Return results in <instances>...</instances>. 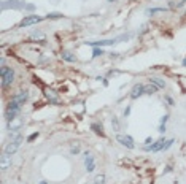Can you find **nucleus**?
Instances as JSON below:
<instances>
[{
	"instance_id": "nucleus-27",
	"label": "nucleus",
	"mask_w": 186,
	"mask_h": 184,
	"mask_svg": "<svg viewBox=\"0 0 186 184\" xmlns=\"http://www.w3.org/2000/svg\"><path fill=\"white\" fill-rule=\"evenodd\" d=\"M40 184H48V181H42Z\"/></svg>"
},
{
	"instance_id": "nucleus-5",
	"label": "nucleus",
	"mask_w": 186,
	"mask_h": 184,
	"mask_svg": "<svg viewBox=\"0 0 186 184\" xmlns=\"http://www.w3.org/2000/svg\"><path fill=\"white\" fill-rule=\"evenodd\" d=\"M24 121H22V117H14L11 119V121H8V128H10V132H18V130H21V127H22Z\"/></svg>"
},
{
	"instance_id": "nucleus-7",
	"label": "nucleus",
	"mask_w": 186,
	"mask_h": 184,
	"mask_svg": "<svg viewBox=\"0 0 186 184\" xmlns=\"http://www.w3.org/2000/svg\"><path fill=\"white\" fill-rule=\"evenodd\" d=\"M164 144H165V140H157L151 146H145V149L146 151H151V152H157V151H162L164 149Z\"/></svg>"
},
{
	"instance_id": "nucleus-1",
	"label": "nucleus",
	"mask_w": 186,
	"mask_h": 184,
	"mask_svg": "<svg viewBox=\"0 0 186 184\" xmlns=\"http://www.w3.org/2000/svg\"><path fill=\"white\" fill-rule=\"evenodd\" d=\"M0 76H2V87H8L13 84L14 81V70L6 67L5 63H2V68H0Z\"/></svg>"
},
{
	"instance_id": "nucleus-10",
	"label": "nucleus",
	"mask_w": 186,
	"mask_h": 184,
	"mask_svg": "<svg viewBox=\"0 0 186 184\" xmlns=\"http://www.w3.org/2000/svg\"><path fill=\"white\" fill-rule=\"evenodd\" d=\"M88 44L94 46V48H99V46H110V44H115V40H102V41H86Z\"/></svg>"
},
{
	"instance_id": "nucleus-6",
	"label": "nucleus",
	"mask_w": 186,
	"mask_h": 184,
	"mask_svg": "<svg viewBox=\"0 0 186 184\" xmlns=\"http://www.w3.org/2000/svg\"><path fill=\"white\" fill-rule=\"evenodd\" d=\"M43 19L42 16H37V14H32V16H27L24 17V19L19 22V27H27V25H32V24H37V22H40Z\"/></svg>"
},
{
	"instance_id": "nucleus-4",
	"label": "nucleus",
	"mask_w": 186,
	"mask_h": 184,
	"mask_svg": "<svg viewBox=\"0 0 186 184\" xmlns=\"http://www.w3.org/2000/svg\"><path fill=\"white\" fill-rule=\"evenodd\" d=\"M116 140L123 144V146H126L127 149H134L135 148V144H134V138L132 136H129V135H118L116 136Z\"/></svg>"
},
{
	"instance_id": "nucleus-24",
	"label": "nucleus",
	"mask_w": 186,
	"mask_h": 184,
	"mask_svg": "<svg viewBox=\"0 0 186 184\" xmlns=\"http://www.w3.org/2000/svg\"><path fill=\"white\" fill-rule=\"evenodd\" d=\"M111 124L115 125V130H118V128H119V124H118V119H116V117H113V121H111Z\"/></svg>"
},
{
	"instance_id": "nucleus-8",
	"label": "nucleus",
	"mask_w": 186,
	"mask_h": 184,
	"mask_svg": "<svg viewBox=\"0 0 186 184\" xmlns=\"http://www.w3.org/2000/svg\"><path fill=\"white\" fill-rule=\"evenodd\" d=\"M27 98H29V92H27V90H19V92H18V94H16L11 100L18 102L19 105H24V102H26Z\"/></svg>"
},
{
	"instance_id": "nucleus-21",
	"label": "nucleus",
	"mask_w": 186,
	"mask_h": 184,
	"mask_svg": "<svg viewBox=\"0 0 186 184\" xmlns=\"http://www.w3.org/2000/svg\"><path fill=\"white\" fill-rule=\"evenodd\" d=\"M173 143H175L173 140H169V141H165V144H164V149H162V151H165V149H169V148H170V146H172Z\"/></svg>"
},
{
	"instance_id": "nucleus-18",
	"label": "nucleus",
	"mask_w": 186,
	"mask_h": 184,
	"mask_svg": "<svg viewBox=\"0 0 186 184\" xmlns=\"http://www.w3.org/2000/svg\"><path fill=\"white\" fill-rule=\"evenodd\" d=\"M91 128H94V132H96V133L104 135V132H102V125H99V124H92V125H91Z\"/></svg>"
},
{
	"instance_id": "nucleus-2",
	"label": "nucleus",
	"mask_w": 186,
	"mask_h": 184,
	"mask_svg": "<svg viewBox=\"0 0 186 184\" xmlns=\"http://www.w3.org/2000/svg\"><path fill=\"white\" fill-rule=\"evenodd\" d=\"M19 111H21V105L18 102H14V100H11V102L8 103V106H6V119H8V121H11V119L18 117Z\"/></svg>"
},
{
	"instance_id": "nucleus-9",
	"label": "nucleus",
	"mask_w": 186,
	"mask_h": 184,
	"mask_svg": "<svg viewBox=\"0 0 186 184\" xmlns=\"http://www.w3.org/2000/svg\"><path fill=\"white\" fill-rule=\"evenodd\" d=\"M143 94H145V86L143 84H137V86H134V89L131 92V97L132 98H138V97L143 95Z\"/></svg>"
},
{
	"instance_id": "nucleus-19",
	"label": "nucleus",
	"mask_w": 186,
	"mask_h": 184,
	"mask_svg": "<svg viewBox=\"0 0 186 184\" xmlns=\"http://www.w3.org/2000/svg\"><path fill=\"white\" fill-rule=\"evenodd\" d=\"M46 17H48V19H59V17H62V14H59V13H49Z\"/></svg>"
},
{
	"instance_id": "nucleus-14",
	"label": "nucleus",
	"mask_w": 186,
	"mask_h": 184,
	"mask_svg": "<svg viewBox=\"0 0 186 184\" xmlns=\"http://www.w3.org/2000/svg\"><path fill=\"white\" fill-rule=\"evenodd\" d=\"M150 82H151V84H154L157 89H164V87H165V82H164L162 79H159V78H151Z\"/></svg>"
},
{
	"instance_id": "nucleus-20",
	"label": "nucleus",
	"mask_w": 186,
	"mask_h": 184,
	"mask_svg": "<svg viewBox=\"0 0 186 184\" xmlns=\"http://www.w3.org/2000/svg\"><path fill=\"white\" fill-rule=\"evenodd\" d=\"M102 54H104V51H102V48L99 49V48H94V54H92V56L94 57H99V56H102Z\"/></svg>"
},
{
	"instance_id": "nucleus-12",
	"label": "nucleus",
	"mask_w": 186,
	"mask_h": 184,
	"mask_svg": "<svg viewBox=\"0 0 186 184\" xmlns=\"http://www.w3.org/2000/svg\"><path fill=\"white\" fill-rule=\"evenodd\" d=\"M88 157H86V170L88 171H92L96 168V162H94V157L92 155H89V154H86Z\"/></svg>"
},
{
	"instance_id": "nucleus-25",
	"label": "nucleus",
	"mask_w": 186,
	"mask_h": 184,
	"mask_svg": "<svg viewBox=\"0 0 186 184\" xmlns=\"http://www.w3.org/2000/svg\"><path fill=\"white\" fill-rule=\"evenodd\" d=\"M72 152H73V154H78V152H80V148H78V146H75V148H72Z\"/></svg>"
},
{
	"instance_id": "nucleus-23",
	"label": "nucleus",
	"mask_w": 186,
	"mask_h": 184,
	"mask_svg": "<svg viewBox=\"0 0 186 184\" xmlns=\"http://www.w3.org/2000/svg\"><path fill=\"white\" fill-rule=\"evenodd\" d=\"M37 136H38V132H35V133H32V135H30L29 138H27V141H29V143H30L32 140H35V138H37Z\"/></svg>"
},
{
	"instance_id": "nucleus-22",
	"label": "nucleus",
	"mask_w": 186,
	"mask_h": 184,
	"mask_svg": "<svg viewBox=\"0 0 186 184\" xmlns=\"http://www.w3.org/2000/svg\"><path fill=\"white\" fill-rule=\"evenodd\" d=\"M159 11H164V8H153V10H150L148 13H151V14H154V13H159Z\"/></svg>"
},
{
	"instance_id": "nucleus-29",
	"label": "nucleus",
	"mask_w": 186,
	"mask_h": 184,
	"mask_svg": "<svg viewBox=\"0 0 186 184\" xmlns=\"http://www.w3.org/2000/svg\"><path fill=\"white\" fill-rule=\"evenodd\" d=\"M108 2H113V0H108Z\"/></svg>"
},
{
	"instance_id": "nucleus-3",
	"label": "nucleus",
	"mask_w": 186,
	"mask_h": 184,
	"mask_svg": "<svg viewBox=\"0 0 186 184\" xmlns=\"http://www.w3.org/2000/svg\"><path fill=\"white\" fill-rule=\"evenodd\" d=\"M21 143H22V136H16L11 143H8V144L5 146V151H3V154H6V155H13V154H14L18 149H19Z\"/></svg>"
},
{
	"instance_id": "nucleus-11",
	"label": "nucleus",
	"mask_w": 186,
	"mask_h": 184,
	"mask_svg": "<svg viewBox=\"0 0 186 184\" xmlns=\"http://www.w3.org/2000/svg\"><path fill=\"white\" fill-rule=\"evenodd\" d=\"M10 167H11V155L3 154L2 155V170H8Z\"/></svg>"
},
{
	"instance_id": "nucleus-28",
	"label": "nucleus",
	"mask_w": 186,
	"mask_h": 184,
	"mask_svg": "<svg viewBox=\"0 0 186 184\" xmlns=\"http://www.w3.org/2000/svg\"><path fill=\"white\" fill-rule=\"evenodd\" d=\"M183 65H186V59H184V60H183Z\"/></svg>"
},
{
	"instance_id": "nucleus-15",
	"label": "nucleus",
	"mask_w": 186,
	"mask_h": 184,
	"mask_svg": "<svg viewBox=\"0 0 186 184\" xmlns=\"http://www.w3.org/2000/svg\"><path fill=\"white\" fill-rule=\"evenodd\" d=\"M62 59L67 60V62H77V57L73 56L72 52H69V51H64V52H62Z\"/></svg>"
},
{
	"instance_id": "nucleus-17",
	"label": "nucleus",
	"mask_w": 186,
	"mask_h": 184,
	"mask_svg": "<svg viewBox=\"0 0 186 184\" xmlns=\"http://www.w3.org/2000/svg\"><path fill=\"white\" fill-rule=\"evenodd\" d=\"M156 90H157V87H156L154 84H151V82H150V86H145V94H148V95L154 94Z\"/></svg>"
},
{
	"instance_id": "nucleus-16",
	"label": "nucleus",
	"mask_w": 186,
	"mask_h": 184,
	"mask_svg": "<svg viewBox=\"0 0 186 184\" xmlns=\"http://www.w3.org/2000/svg\"><path fill=\"white\" fill-rule=\"evenodd\" d=\"M91 184H105V174H104V173L97 174V176L94 178V181H92Z\"/></svg>"
},
{
	"instance_id": "nucleus-26",
	"label": "nucleus",
	"mask_w": 186,
	"mask_h": 184,
	"mask_svg": "<svg viewBox=\"0 0 186 184\" xmlns=\"http://www.w3.org/2000/svg\"><path fill=\"white\" fill-rule=\"evenodd\" d=\"M165 100H167V102H169V103H170V105H173V100H172V98H170V97H167V98H165Z\"/></svg>"
},
{
	"instance_id": "nucleus-13",
	"label": "nucleus",
	"mask_w": 186,
	"mask_h": 184,
	"mask_svg": "<svg viewBox=\"0 0 186 184\" xmlns=\"http://www.w3.org/2000/svg\"><path fill=\"white\" fill-rule=\"evenodd\" d=\"M46 94V97L49 98V102H53V103H57V94H56V92L53 90V89H48L45 92Z\"/></svg>"
}]
</instances>
